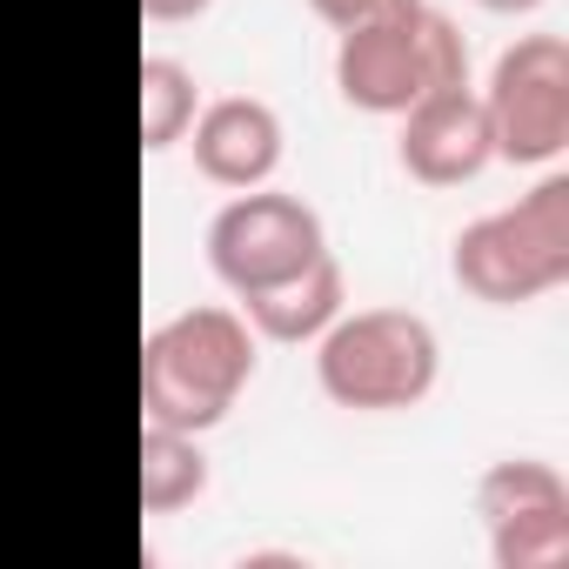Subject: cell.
Here are the masks:
<instances>
[{
	"mask_svg": "<svg viewBox=\"0 0 569 569\" xmlns=\"http://www.w3.org/2000/svg\"><path fill=\"white\" fill-rule=\"evenodd\" d=\"M489 14H522V8H536V0H482Z\"/></svg>",
	"mask_w": 569,
	"mask_h": 569,
	"instance_id": "cell-15",
	"label": "cell"
},
{
	"mask_svg": "<svg viewBox=\"0 0 569 569\" xmlns=\"http://www.w3.org/2000/svg\"><path fill=\"white\" fill-rule=\"evenodd\" d=\"M322 389L342 409H409L436 382V336L402 309H369L322 342Z\"/></svg>",
	"mask_w": 569,
	"mask_h": 569,
	"instance_id": "cell-4",
	"label": "cell"
},
{
	"mask_svg": "<svg viewBox=\"0 0 569 569\" xmlns=\"http://www.w3.org/2000/svg\"><path fill=\"white\" fill-rule=\"evenodd\" d=\"M208 254L228 289L248 296V289H268V281L309 268L322 254V221L296 194H241L214 214Z\"/></svg>",
	"mask_w": 569,
	"mask_h": 569,
	"instance_id": "cell-6",
	"label": "cell"
},
{
	"mask_svg": "<svg viewBox=\"0 0 569 569\" xmlns=\"http://www.w3.org/2000/svg\"><path fill=\"white\" fill-rule=\"evenodd\" d=\"M482 516L496 536V562L502 569H549L569 549V509H562V482L542 462H496L482 476Z\"/></svg>",
	"mask_w": 569,
	"mask_h": 569,
	"instance_id": "cell-7",
	"label": "cell"
},
{
	"mask_svg": "<svg viewBox=\"0 0 569 569\" xmlns=\"http://www.w3.org/2000/svg\"><path fill=\"white\" fill-rule=\"evenodd\" d=\"M309 8L349 34V28H369V21H382V14H396V8H409V0H309Z\"/></svg>",
	"mask_w": 569,
	"mask_h": 569,
	"instance_id": "cell-13",
	"label": "cell"
},
{
	"mask_svg": "<svg viewBox=\"0 0 569 569\" xmlns=\"http://www.w3.org/2000/svg\"><path fill=\"white\" fill-rule=\"evenodd\" d=\"M489 114L482 101H469V88H436L409 108V128H402V168L429 188H456L469 174H482L489 161Z\"/></svg>",
	"mask_w": 569,
	"mask_h": 569,
	"instance_id": "cell-8",
	"label": "cell"
},
{
	"mask_svg": "<svg viewBox=\"0 0 569 569\" xmlns=\"http://www.w3.org/2000/svg\"><path fill=\"white\" fill-rule=\"evenodd\" d=\"M241 302H248V316H254L261 336H274V342H302V336L329 329V316L342 309V268H336L329 248H322L309 268L268 281V289H248Z\"/></svg>",
	"mask_w": 569,
	"mask_h": 569,
	"instance_id": "cell-10",
	"label": "cell"
},
{
	"mask_svg": "<svg viewBox=\"0 0 569 569\" xmlns=\"http://www.w3.org/2000/svg\"><path fill=\"white\" fill-rule=\"evenodd\" d=\"M489 148L509 161H549L569 141V54L549 34H529L496 61L489 88Z\"/></svg>",
	"mask_w": 569,
	"mask_h": 569,
	"instance_id": "cell-5",
	"label": "cell"
},
{
	"mask_svg": "<svg viewBox=\"0 0 569 569\" xmlns=\"http://www.w3.org/2000/svg\"><path fill=\"white\" fill-rule=\"evenodd\" d=\"M569 274V181H542L516 208L462 228L456 281L482 302H529Z\"/></svg>",
	"mask_w": 569,
	"mask_h": 569,
	"instance_id": "cell-3",
	"label": "cell"
},
{
	"mask_svg": "<svg viewBox=\"0 0 569 569\" xmlns=\"http://www.w3.org/2000/svg\"><path fill=\"white\" fill-rule=\"evenodd\" d=\"M201 482H208V469L181 442V429L148 422V436H141V509H181L188 496H201Z\"/></svg>",
	"mask_w": 569,
	"mask_h": 569,
	"instance_id": "cell-11",
	"label": "cell"
},
{
	"mask_svg": "<svg viewBox=\"0 0 569 569\" xmlns=\"http://www.w3.org/2000/svg\"><path fill=\"white\" fill-rule=\"evenodd\" d=\"M201 8H208V0H141V14H154V21H188Z\"/></svg>",
	"mask_w": 569,
	"mask_h": 569,
	"instance_id": "cell-14",
	"label": "cell"
},
{
	"mask_svg": "<svg viewBox=\"0 0 569 569\" xmlns=\"http://www.w3.org/2000/svg\"><path fill=\"white\" fill-rule=\"evenodd\" d=\"M194 114V81L174 61H141V141L168 148Z\"/></svg>",
	"mask_w": 569,
	"mask_h": 569,
	"instance_id": "cell-12",
	"label": "cell"
},
{
	"mask_svg": "<svg viewBox=\"0 0 569 569\" xmlns=\"http://www.w3.org/2000/svg\"><path fill=\"white\" fill-rule=\"evenodd\" d=\"M248 369H254L248 329L228 309H188L168 329H154L141 349V409H148V422L181 429V436L208 429L228 416Z\"/></svg>",
	"mask_w": 569,
	"mask_h": 569,
	"instance_id": "cell-1",
	"label": "cell"
},
{
	"mask_svg": "<svg viewBox=\"0 0 569 569\" xmlns=\"http://www.w3.org/2000/svg\"><path fill=\"white\" fill-rule=\"evenodd\" d=\"M281 161V121L261 101H214L194 121V168L221 188H254Z\"/></svg>",
	"mask_w": 569,
	"mask_h": 569,
	"instance_id": "cell-9",
	"label": "cell"
},
{
	"mask_svg": "<svg viewBox=\"0 0 569 569\" xmlns=\"http://www.w3.org/2000/svg\"><path fill=\"white\" fill-rule=\"evenodd\" d=\"M462 74H469L462 34L449 28V14L422 8V0H409V8H396V14H382L369 28H349L342 61H336L342 94L356 108H369V114H402L422 94L456 88Z\"/></svg>",
	"mask_w": 569,
	"mask_h": 569,
	"instance_id": "cell-2",
	"label": "cell"
}]
</instances>
